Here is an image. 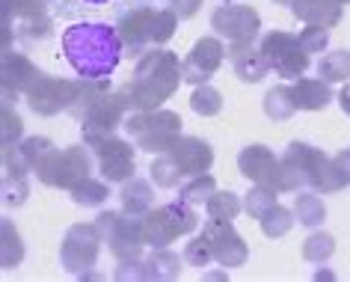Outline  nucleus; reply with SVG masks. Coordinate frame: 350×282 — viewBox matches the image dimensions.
Listing matches in <instances>:
<instances>
[{
    "label": "nucleus",
    "instance_id": "2",
    "mask_svg": "<svg viewBox=\"0 0 350 282\" xmlns=\"http://www.w3.org/2000/svg\"><path fill=\"white\" fill-rule=\"evenodd\" d=\"M86 6H104V3H113V0H81Z\"/></svg>",
    "mask_w": 350,
    "mask_h": 282
},
{
    "label": "nucleus",
    "instance_id": "1",
    "mask_svg": "<svg viewBox=\"0 0 350 282\" xmlns=\"http://www.w3.org/2000/svg\"><path fill=\"white\" fill-rule=\"evenodd\" d=\"M59 51L66 63L86 81H107L122 63V39L113 24L77 21L59 33Z\"/></svg>",
    "mask_w": 350,
    "mask_h": 282
}]
</instances>
